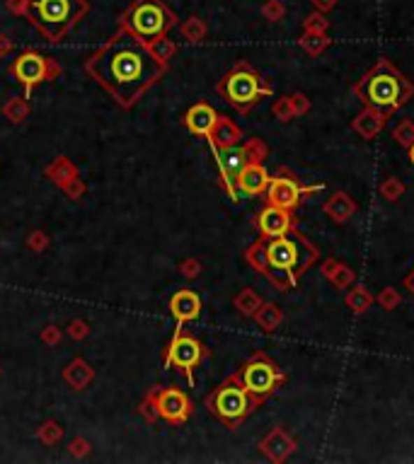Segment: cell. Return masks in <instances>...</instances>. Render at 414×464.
Listing matches in <instances>:
<instances>
[{
  "label": "cell",
  "instance_id": "cell-9",
  "mask_svg": "<svg viewBox=\"0 0 414 464\" xmlns=\"http://www.w3.org/2000/svg\"><path fill=\"white\" fill-rule=\"evenodd\" d=\"M206 353H208L206 346H204L197 336L180 329V331H175L172 341L165 348V361H162V365H165V370L177 368V370L187 377V382L194 384V370L204 363Z\"/></svg>",
  "mask_w": 414,
  "mask_h": 464
},
{
  "label": "cell",
  "instance_id": "cell-19",
  "mask_svg": "<svg viewBox=\"0 0 414 464\" xmlns=\"http://www.w3.org/2000/svg\"><path fill=\"white\" fill-rule=\"evenodd\" d=\"M148 49L153 51V56L158 58L160 63H165V66H167V61H170L172 54L177 51V46L172 44V41H167L165 36H160V39H155L153 44H148Z\"/></svg>",
  "mask_w": 414,
  "mask_h": 464
},
{
  "label": "cell",
  "instance_id": "cell-11",
  "mask_svg": "<svg viewBox=\"0 0 414 464\" xmlns=\"http://www.w3.org/2000/svg\"><path fill=\"white\" fill-rule=\"evenodd\" d=\"M320 189H322V184H320V187H303V184H298L296 177H291V174L284 170L269 179V187H266L264 196H266V203L293 210L308 194L320 191Z\"/></svg>",
  "mask_w": 414,
  "mask_h": 464
},
{
  "label": "cell",
  "instance_id": "cell-16",
  "mask_svg": "<svg viewBox=\"0 0 414 464\" xmlns=\"http://www.w3.org/2000/svg\"><path fill=\"white\" fill-rule=\"evenodd\" d=\"M269 179L271 177H269V172L264 170V165H259L257 160H252L243 172L238 174V179H235L238 196L240 194H245V196H259V194H264L266 187H269Z\"/></svg>",
  "mask_w": 414,
  "mask_h": 464
},
{
  "label": "cell",
  "instance_id": "cell-6",
  "mask_svg": "<svg viewBox=\"0 0 414 464\" xmlns=\"http://www.w3.org/2000/svg\"><path fill=\"white\" fill-rule=\"evenodd\" d=\"M216 89L225 102L238 109L240 114H248L255 104L262 102V97H269L271 94V87L264 82V78L245 61H240L238 66L230 68L218 80Z\"/></svg>",
  "mask_w": 414,
  "mask_h": 464
},
{
  "label": "cell",
  "instance_id": "cell-8",
  "mask_svg": "<svg viewBox=\"0 0 414 464\" xmlns=\"http://www.w3.org/2000/svg\"><path fill=\"white\" fill-rule=\"evenodd\" d=\"M235 379L252 394L257 402L264 404L288 377L266 353H255V356L235 372Z\"/></svg>",
  "mask_w": 414,
  "mask_h": 464
},
{
  "label": "cell",
  "instance_id": "cell-7",
  "mask_svg": "<svg viewBox=\"0 0 414 464\" xmlns=\"http://www.w3.org/2000/svg\"><path fill=\"white\" fill-rule=\"evenodd\" d=\"M259 406L262 404L235 379V375H230L206 397V409L211 411V416L221 421L225 428H238Z\"/></svg>",
  "mask_w": 414,
  "mask_h": 464
},
{
  "label": "cell",
  "instance_id": "cell-12",
  "mask_svg": "<svg viewBox=\"0 0 414 464\" xmlns=\"http://www.w3.org/2000/svg\"><path fill=\"white\" fill-rule=\"evenodd\" d=\"M213 157H216L218 172H221V184L225 187L230 198H240L238 189H235V179L238 174L255 160L252 157V147L250 145H230V147H221V150H213Z\"/></svg>",
  "mask_w": 414,
  "mask_h": 464
},
{
  "label": "cell",
  "instance_id": "cell-18",
  "mask_svg": "<svg viewBox=\"0 0 414 464\" xmlns=\"http://www.w3.org/2000/svg\"><path fill=\"white\" fill-rule=\"evenodd\" d=\"M208 138V145H211V150H221V147H230V145H238V140L243 138L238 131V126L233 124L230 119H225V116H218L216 126H213V131L206 136Z\"/></svg>",
  "mask_w": 414,
  "mask_h": 464
},
{
  "label": "cell",
  "instance_id": "cell-1",
  "mask_svg": "<svg viewBox=\"0 0 414 464\" xmlns=\"http://www.w3.org/2000/svg\"><path fill=\"white\" fill-rule=\"evenodd\" d=\"M165 71L167 66L153 56L148 44L124 29H117L102 49L85 58V73L122 109L134 107Z\"/></svg>",
  "mask_w": 414,
  "mask_h": 464
},
{
  "label": "cell",
  "instance_id": "cell-22",
  "mask_svg": "<svg viewBox=\"0 0 414 464\" xmlns=\"http://www.w3.org/2000/svg\"><path fill=\"white\" fill-rule=\"evenodd\" d=\"M410 160H412V165H414V143L410 145Z\"/></svg>",
  "mask_w": 414,
  "mask_h": 464
},
{
  "label": "cell",
  "instance_id": "cell-17",
  "mask_svg": "<svg viewBox=\"0 0 414 464\" xmlns=\"http://www.w3.org/2000/svg\"><path fill=\"white\" fill-rule=\"evenodd\" d=\"M216 121H218V112L206 102H197L194 107H190V112L185 114V126L190 129V133L204 136V138L213 131Z\"/></svg>",
  "mask_w": 414,
  "mask_h": 464
},
{
  "label": "cell",
  "instance_id": "cell-5",
  "mask_svg": "<svg viewBox=\"0 0 414 464\" xmlns=\"http://www.w3.org/2000/svg\"><path fill=\"white\" fill-rule=\"evenodd\" d=\"M354 92L371 109H395L405 102V80L390 63L380 61L361 78Z\"/></svg>",
  "mask_w": 414,
  "mask_h": 464
},
{
  "label": "cell",
  "instance_id": "cell-14",
  "mask_svg": "<svg viewBox=\"0 0 414 464\" xmlns=\"http://www.w3.org/2000/svg\"><path fill=\"white\" fill-rule=\"evenodd\" d=\"M255 225H257V230H259L262 240H274V237L288 235V232L293 230V225H296V223H293L291 210L266 203L264 208H262L259 213H257Z\"/></svg>",
  "mask_w": 414,
  "mask_h": 464
},
{
  "label": "cell",
  "instance_id": "cell-2",
  "mask_svg": "<svg viewBox=\"0 0 414 464\" xmlns=\"http://www.w3.org/2000/svg\"><path fill=\"white\" fill-rule=\"evenodd\" d=\"M310 247L298 232L274 237V240H259L248 252V261L262 273L279 283V276H288L291 283H298V273L308 266L310 259H303V249Z\"/></svg>",
  "mask_w": 414,
  "mask_h": 464
},
{
  "label": "cell",
  "instance_id": "cell-15",
  "mask_svg": "<svg viewBox=\"0 0 414 464\" xmlns=\"http://www.w3.org/2000/svg\"><path fill=\"white\" fill-rule=\"evenodd\" d=\"M170 314L175 319V331L185 329L187 321H197L201 314V298L199 293H194L190 288L177 290L170 298Z\"/></svg>",
  "mask_w": 414,
  "mask_h": 464
},
{
  "label": "cell",
  "instance_id": "cell-21",
  "mask_svg": "<svg viewBox=\"0 0 414 464\" xmlns=\"http://www.w3.org/2000/svg\"><path fill=\"white\" fill-rule=\"evenodd\" d=\"M332 3H334V0H315V5H317V8H322V10H329V8H332Z\"/></svg>",
  "mask_w": 414,
  "mask_h": 464
},
{
  "label": "cell",
  "instance_id": "cell-10",
  "mask_svg": "<svg viewBox=\"0 0 414 464\" xmlns=\"http://www.w3.org/2000/svg\"><path fill=\"white\" fill-rule=\"evenodd\" d=\"M10 75L22 85L24 99H29V94H32V89L36 85H41V82H46V80H54V78L61 75V66L51 61V58H46L44 54H39V51L29 49V51H22V54L10 63Z\"/></svg>",
  "mask_w": 414,
  "mask_h": 464
},
{
  "label": "cell",
  "instance_id": "cell-20",
  "mask_svg": "<svg viewBox=\"0 0 414 464\" xmlns=\"http://www.w3.org/2000/svg\"><path fill=\"white\" fill-rule=\"evenodd\" d=\"M405 288L410 290V295H412V298H414V271L410 273V276L405 278Z\"/></svg>",
  "mask_w": 414,
  "mask_h": 464
},
{
  "label": "cell",
  "instance_id": "cell-13",
  "mask_svg": "<svg viewBox=\"0 0 414 464\" xmlns=\"http://www.w3.org/2000/svg\"><path fill=\"white\" fill-rule=\"evenodd\" d=\"M153 399L155 409H158V416L165 419L167 423L175 426H185L192 416V402L182 389L177 387H162V389H153L148 394Z\"/></svg>",
  "mask_w": 414,
  "mask_h": 464
},
{
  "label": "cell",
  "instance_id": "cell-4",
  "mask_svg": "<svg viewBox=\"0 0 414 464\" xmlns=\"http://www.w3.org/2000/svg\"><path fill=\"white\" fill-rule=\"evenodd\" d=\"M177 24V17L162 0H134L119 17V29L129 31L143 44H153Z\"/></svg>",
  "mask_w": 414,
  "mask_h": 464
},
{
  "label": "cell",
  "instance_id": "cell-3",
  "mask_svg": "<svg viewBox=\"0 0 414 464\" xmlns=\"http://www.w3.org/2000/svg\"><path fill=\"white\" fill-rule=\"evenodd\" d=\"M22 13L46 41L56 44L87 15V0H24Z\"/></svg>",
  "mask_w": 414,
  "mask_h": 464
}]
</instances>
